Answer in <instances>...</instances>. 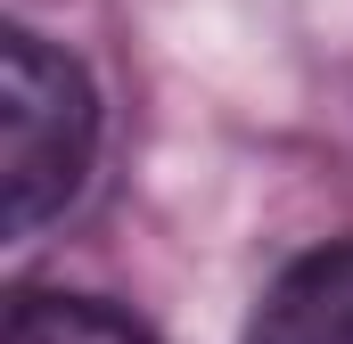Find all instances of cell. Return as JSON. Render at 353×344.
<instances>
[{
  "instance_id": "obj_3",
  "label": "cell",
  "mask_w": 353,
  "mask_h": 344,
  "mask_svg": "<svg viewBox=\"0 0 353 344\" xmlns=\"http://www.w3.org/2000/svg\"><path fill=\"white\" fill-rule=\"evenodd\" d=\"M0 344H148V328H132L90 295H17Z\"/></svg>"
},
{
  "instance_id": "obj_2",
  "label": "cell",
  "mask_w": 353,
  "mask_h": 344,
  "mask_svg": "<svg viewBox=\"0 0 353 344\" xmlns=\"http://www.w3.org/2000/svg\"><path fill=\"white\" fill-rule=\"evenodd\" d=\"M247 344H353V246L288 262L247 320Z\"/></svg>"
},
{
  "instance_id": "obj_1",
  "label": "cell",
  "mask_w": 353,
  "mask_h": 344,
  "mask_svg": "<svg viewBox=\"0 0 353 344\" xmlns=\"http://www.w3.org/2000/svg\"><path fill=\"white\" fill-rule=\"evenodd\" d=\"M90 148H99L90 74L17 25L0 41V230L33 238L50 213H66L90 172Z\"/></svg>"
}]
</instances>
